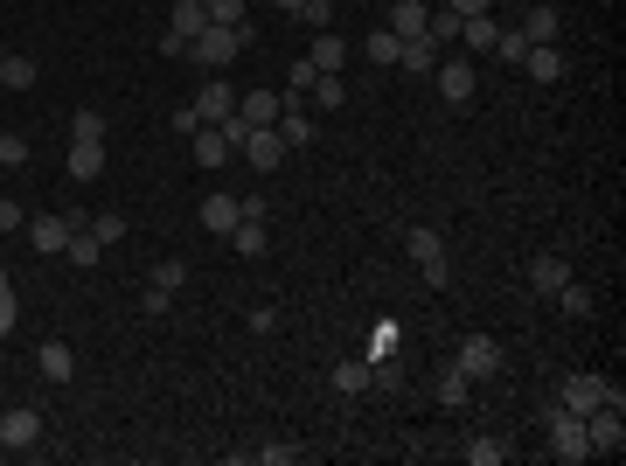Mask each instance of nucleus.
Wrapping results in <instances>:
<instances>
[{
	"mask_svg": "<svg viewBox=\"0 0 626 466\" xmlns=\"http://www.w3.org/2000/svg\"><path fill=\"white\" fill-rule=\"evenodd\" d=\"M564 279H571V265H564V258H550V251H543V258H529V293H536V300H557V293H564Z\"/></svg>",
	"mask_w": 626,
	"mask_h": 466,
	"instance_id": "11",
	"label": "nucleus"
},
{
	"mask_svg": "<svg viewBox=\"0 0 626 466\" xmlns=\"http://www.w3.org/2000/svg\"><path fill=\"white\" fill-rule=\"evenodd\" d=\"M362 56H369V63H383V70H390V63H397V56H404V42H397V35H390V28H376V35H369V49H362Z\"/></svg>",
	"mask_w": 626,
	"mask_h": 466,
	"instance_id": "29",
	"label": "nucleus"
},
{
	"mask_svg": "<svg viewBox=\"0 0 626 466\" xmlns=\"http://www.w3.org/2000/svg\"><path fill=\"white\" fill-rule=\"evenodd\" d=\"M425 35H432L439 49H453V42H460V14H453V7H432V14H425Z\"/></svg>",
	"mask_w": 626,
	"mask_h": 466,
	"instance_id": "28",
	"label": "nucleus"
},
{
	"mask_svg": "<svg viewBox=\"0 0 626 466\" xmlns=\"http://www.w3.org/2000/svg\"><path fill=\"white\" fill-rule=\"evenodd\" d=\"M522 70L536 77V84H564V56H557V42H529V56H522Z\"/></svg>",
	"mask_w": 626,
	"mask_h": 466,
	"instance_id": "13",
	"label": "nucleus"
},
{
	"mask_svg": "<svg viewBox=\"0 0 626 466\" xmlns=\"http://www.w3.org/2000/svg\"><path fill=\"white\" fill-rule=\"evenodd\" d=\"M425 14H432V7H418V0H397V7H390V35H397V42L425 35Z\"/></svg>",
	"mask_w": 626,
	"mask_h": 466,
	"instance_id": "22",
	"label": "nucleus"
},
{
	"mask_svg": "<svg viewBox=\"0 0 626 466\" xmlns=\"http://www.w3.org/2000/svg\"><path fill=\"white\" fill-rule=\"evenodd\" d=\"M28 160V140L21 133H0V167H21Z\"/></svg>",
	"mask_w": 626,
	"mask_h": 466,
	"instance_id": "42",
	"label": "nucleus"
},
{
	"mask_svg": "<svg viewBox=\"0 0 626 466\" xmlns=\"http://www.w3.org/2000/svg\"><path fill=\"white\" fill-rule=\"evenodd\" d=\"M7 230H21V202H7V195H0V237H7Z\"/></svg>",
	"mask_w": 626,
	"mask_h": 466,
	"instance_id": "46",
	"label": "nucleus"
},
{
	"mask_svg": "<svg viewBox=\"0 0 626 466\" xmlns=\"http://www.w3.org/2000/svg\"><path fill=\"white\" fill-rule=\"evenodd\" d=\"M404 251L418 258V279H425L432 293L453 286V258H446V237H439L432 223H411V230H404Z\"/></svg>",
	"mask_w": 626,
	"mask_h": 466,
	"instance_id": "1",
	"label": "nucleus"
},
{
	"mask_svg": "<svg viewBox=\"0 0 626 466\" xmlns=\"http://www.w3.org/2000/svg\"><path fill=\"white\" fill-rule=\"evenodd\" d=\"M35 77H42L35 56H14V49L0 56V84H7V91H35Z\"/></svg>",
	"mask_w": 626,
	"mask_h": 466,
	"instance_id": "24",
	"label": "nucleus"
},
{
	"mask_svg": "<svg viewBox=\"0 0 626 466\" xmlns=\"http://www.w3.org/2000/svg\"><path fill=\"white\" fill-rule=\"evenodd\" d=\"M313 105H320V112H341V98H348V91H341V77H313V91H307Z\"/></svg>",
	"mask_w": 626,
	"mask_h": 466,
	"instance_id": "35",
	"label": "nucleus"
},
{
	"mask_svg": "<svg viewBox=\"0 0 626 466\" xmlns=\"http://www.w3.org/2000/svg\"><path fill=\"white\" fill-rule=\"evenodd\" d=\"M557 300H564V313H571V320H585V313H592V293H585L578 279H564V293H557Z\"/></svg>",
	"mask_w": 626,
	"mask_h": 466,
	"instance_id": "38",
	"label": "nucleus"
},
{
	"mask_svg": "<svg viewBox=\"0 0 626 466\" xmlns=\"http://www.w3.org/2000/svg\"><path fill=\"white\" fill-rule=\"evenodd\" d=\"M63 258H70V265H84V272H91V265L105 258V244L91 237V223H84V230H70V244H63Z\"/></svg>",
	"mask_w": 626,
	"mask_h": 466,
	"instance_id": "26",
	"label": "nucleus"
},
{
	"mask_svg": "<svg viewBox=\"0 0 626 466\" xmlns=\"http://www.w3.org/2000/svg\"><path fill=\"white\" fill-rule=\"evenodd\" d=\"M467 460L473 466H501L508 460V446H501V439H467Z\"/></svg>",
	"mask_w": 626,
	"mask_h": 466,
	"instance_id": "37",
	"label": "nucleus"
},
{
	"mask_svg": "<svg viewBox=\"0 0 626 466\" xmlns=\"http://www.w3.org/2000/svg\"><path fill=\"white\" fill-rule=\"evenodd\" d=\"M195 216H202V230H216V237H230L244 209H237V195H223V188H216V195H202V209H195Z\"/></svg>",
	"mask_w": 626,
	"mask_h": 466,
	"instance_id": "15",
	"label": "nucleus"
},
{
	"mask_svg": "<svg viewBox=\"0 0 626 466\" xmlns=\"http://www.w3.org/2000/svg\"><path fill=\"white\" fill-rule=\"evenodd\" d=\"M237 154L251 160V167H279V154H286V140H279V126H251Z\"/></svg>",
	"mask_w": 626,
	"mask_h": 466,
	"instance_id": "12",
	"label": "nucleus"
},
{
	"mask_svg": "<svg viewBox=\"0 0 626 466\" xmlns=\"http://www.w3.org/2000/svg\"><path fill=\"white\" fill-rule=\"evenodd\" d=\"M313 77H320V70H313L307 56H300V63H293V91H286V98H307V91H313Z\"/></svg>",
	"mask_w": 626,
	"mask_h": 466,
	"instance_id": "43",
	"label": "nucleus"
},
{
	"mask_svg": "<svg viewBox=\"0 0 626 466\" xmlns=\"http://www.w3.org/2000/svg\"><path fill=\"white\" fill-rule=\"evenodd\" d=\"M230 244H237L244 258H265V244H272V230H265V223H251V216H237V230H230Z\"/></svg>",
	"mask_w": 626,
	"mask_h": 466,
	"instance_id": "25",
	"label": "nucleus"
},
{
	"mask_svg": "<svg viewBox=\"0 0 626 466\" xmlns=\"http://www.w3.org/2000/svg\"><path fill=\"white\" fill-rule=\"evenodd\" d=\"M84 223H91L98 244H119V237H126V216H84Z\"/></svg>",
	"mask_w": 626,
	"mask_h": 466,
	"instance_id": "39",
	"label": "nucleus"
},
{
	"mask_svg": "<svg viewBox=\"0 0 626 466\" xmlns=\"http://www.w3.org/2000/svg\"><path fill=\"white\" fill-rule=\"evenodd\" d=\"M522 35H529V42H557V7H550V0L522 7Z\"/></svg>",
	"mask_w": 626,
	"mask_h": 466,
	"instance_id": "23",
	"label": "nucleus"
},
{
	"mask_svg": "<svg viewBox=\"0 0 626 466\" xmlns=\"http://www.w3.org/2000/svg\"><path fill=\"white\" fill-rule=\"evenodd\" d=\"M494 35H501L494 14H467V21H460V42H467V49H494Z\"/></svg>",
	"mask_w": 626,
	"mask_h": 466,
	"instance_id": "27",
	"label": "nucleus"
},
{
	"mask_svg": "<svg viewBox=\"0 0 626 466\" xmlns=\"http://www.w3.org/2000/svg\"><path fill=\"white\" fill-rule=\"evenodd\" d=\"M230 112H237V91H230L223 77H209V84L195 91V119H202V126H223Z\"/></svg>",
	"mask_w": 626,
	"mask_h": 466,
	"instance_id": "9",
	"label": "nucleus"
},
{
	"mask_svg": "<svg viewBox=\"0 0 626 466\" xmlns=\"http://www.w3.org/2000/svg\"><path fill=\"white\" fill-rule=\"evenodd\" d=\"M188 140H195V160H202V167H223V160L237 154V147H230V140H223V133H216V126H195V133H188Z\"/></svg>",
	"mask_w": 626,
	"mask_h": 466,
	"instance_id": "20",
	"label": "nucleus"
},
{
	"mask_svg": "<svg viewBox=\"0 0 626 466\" xmlns=\"http://www.w3.org/2000/svg\"><path fill=\"white\" fill-rule=\"evenodd\" d=\"M585 439H592V453H620V446H626V411H620V404L585 411Z\"/></svg>",
	"mask_w": 626,
	"mask_h": 466,
	"instance_id": "6",
	"label": "nucleus"
},
{
	"mask_svg": "<svg viewBox=\"0 0 626 466\" xmlns=\"http://www.w3.org/2000/svg\"><path fill=\"white\" fill-rule=\"evenodd\" d=\"M77 223H84V216H42V223H28V244H35L42 258H63V244H70Z\"/></svg>",
	"mask_w": 626,
	"mask_h": 466,
	"instance_id": "10",
	"label": "nucleus"
},
{
	"mask_svg": "<svg viewBox=\"0 0 626 466\" xmlns=\"http://www.w3.org/2000/svg\"><path fill=\"white\" fill-rule=\"evenodd\" d=\"M307 63L320 70V77H341V63H348V42H341L334 28H320V42L307 49Z\"/></svg>",
	"mask_w": 626,
	"mask_h": 466,
	"instance_id": "16",
	"label": "nucleus"
},
{
	"mask_svg": "<svg viewBox=\"0 0 626 466\" xmlns=\"http://www.w3.org/2000/svg\"><path fill=\"white\" fill-rule=\"evenodd\" d=\"M0 334H14V286H7V272H0Z\"/></svg>",
	"mask_w": 626,
	"mask_h": 466,
	"instance_id": "44",
	"label": "nucleus"
},
{
	"mask_svg": "<svg viewBox=\"0 0 626 466\" xmlns=\"http://www.w3.org/2000/svg\"><path fill=\"white\" fill-rule=\"evenodd\" d=\"M432 77H439L446 105H467V98H473V84H480V77H473V63H467V56H453V49L439 56V70H432Z\"/></svg>",
	"mask_w": 626,
	"mask_h": 466,
	"instance_id": "7",
	"label": "nucleus"
},
{
	"mask_svg": "<svg viewBox=\"0 0 626 466\" xmlns=\"http://www.w3.org/2000/svg\"><path fill=\"white\" fill-rule=\"evenodd\" d=\"M300 21H313V28H334V7H327V0H307V7H300Z\"/></svg>",
	"mask_w": 626,
	"mask_h": 466,
	"instance_id": "45",
	"label": "nucleus"
},
{
	"mask_svg": "<svg viewBox=\"0 0 626 466\" xmlns=\"http://www.w3.org/2000/svg\"><path fill=\"white\" fill-rule=\"evenodd\" d=\"M300 460V446H286V439H272V446H258V466H293Z\"/></svg>",
	"mask_w": 626,
	"mask_h": 466,
	"instance_id": "41",
	"label": "nucleus"
},
{
	"mask_svg": "<svg viewBox=\"0 0 626 466\" xmlns=\"http://www.w3.org/2000/svg\"><path fill=\"white\" fill-rule=\"evenodd\" d=\"M453 369H460L467 383H487V376H501V341H494V334H467Z\"/></svg>",
	"mask_w": 626,
	"mask_h": 466,
	"instance_id": "5",
	"label": "nucleus"
},
{
	"mask_svg": "<svg viewBox=\"0 0 626 466\" xmlns=\"http://www.w3.org/2000/svg\"><path fill=\"white\" fill-rule=\"evenodd\" d=\"M467 397H473V383L460 376V369H446V376H439V404H446V411H460Z\"/></svg>",
	"mask_w": 626,
	"mask_h": 466,
	"instance_id": "32",
	"label": "nucleus"
},
{
	"mask_svg": "<svg viewBox=\"0 0 626 466\" xmlns=\"http://www.w3.org/2000/svg\"><path fill=\"white\" fill-rule=\"evenodd\" d=\"M550 453H557V460H592L585 418H578V411H564V404H550Z\"/></svg>",
	"mask_w": 626,
	"mask_h": 466,
	"instance_id": "4",
	"label": "nucleus"
},
{
	"mask_svg": "<svg viewBox=\"0 0 626 466\" xmlns=\"http://www.w3.org/2000/svg\"><path fill=\"white\" fill-rule=\"evenodd\" d=\"M397 355V320H376L369 327V362H390Z\"/></svg>",
	"mask_w": 626,
	"mask_h": 466,
	"instance_id": "30",
	"label": "nucleus"
},
{
	"mask_svg": "<svg viewBox=\"0 0 626 466\" xmlns=\"http://www.w3.org/2000/svg\"><path fill=\"white\" fill-rule=\"evenodd\" d=\"M522 7H536V0H522Z\"/></svg>",
	"mask_w": 626,
	"mask_h": 466,
	"instance_id": "49",
	"label": "nucleus"
},
{
	"mask_svg": "<svg viewBox=\"0 0 626 466\" xmlns=\"http://www.w3.org/2000/svg\"><path fill=\"white\" fill-rule=\"evenodd\" d=\"M334 390H341V397H362V390H369V362H341V369H334Z\"/></svg>",
	"mask_w": 626,
	"mask_h": 466,
	"instance_id": "31",
	"label": "nucleus"
},
{
	"mask_svg": "<svg viewBox=\"0 0 626 466\" xmlns=\"http://www.w3.org/2000/svg\"><path fill=\"white\" fill-rule=\"evenodd\" d=\"M279 112H286L279 91H244V98H237V119H244V126H279Z\"/></svg>",
	"mask_w": 626,
	"mask_h": 466,
	"instance_id": "14",
	"label": "nucleus"
},
{
	"mask_svg": "<svg viewBox=\"0 0 626 466\" xmlns=\"http://www.w3.org/2000/svg\"><path fill=\"white\" fill-rule=\"evenodd\" d=\"M202 7H209L216 28H237V21H244V0H202Z\"/></svg>",
	"mask_w": 626,
	"mask_h": 466,
	"instance_id": "40",
	"label": "nucleus"
},
{
	"mask_svg": "<svg viewBox=\"0 0 626 466\" xmlns=\"http://www.w3.org/2000/svg\"><path fill=\"white\" fill-rule=\"evenodd\" d=\"M35 362H42V376H49V383H70V376H77L70 341H42V355H35Z\"/></svg>",
	"mask_w": 626,
	"mask_h": 466,
	"instance_id": "19",
	"label": "nucleus"
},
{
	"mask_svg": "<svg viewBox=\"0 0 626 466\" xmlns=\"http://www.w3.org/2000/svg\"><path fill=\"white\" fill-rule=\"evenodd\" d=\"M209 28V7L202 0H174V14H167V35H181V42H195Z\"/></svg>",
	"mask_w": 626,
	"mask_h": 466,
	"instance_id": "18",
	"label": "nucleus"
},
{
	"mask_svg": "<svg viewBox=\"0 0 626 466\" xmlns=\"http://www.w3.org/2000/svg\"><path fill=\"white\" fill-rule=\"evenodd\" d=\"M181 279H188V265H181V258H160V265H154V293H167V300L181 293Z\"/></svg>",
	"mask_w": 626,
	"mask_h": 466,
	"instance_id": "33",
	"label": "nucleus"
},
{
	"mask_svg": "<svg viewBox=\"0 0 626 466\" xmlns=\"http://www.w3.org/2000/svg\"><path fill=\"white\" fill-rule=\"evenodd\" d=\"M494 49H501V63H522V56H529V35H522V28H501Z\"/></svg>",
	"mask_w": 626,
	"mask_h": 466,
	"instance_id": "36",
	"label": "nucleus"
},
{
	"mask_svg": "<svg viewBox=\"0 0 626 466\" xmlns=\"http://www.w3.org/2000/svg\"><path fill=\"white\" fill-rule=\"evenodd\" d=\"M439 56H446V49H439V42H432V35H411V42H404V56H397V63H404V70H411V77H432V70H439Z\"/></svg>",
	"mask_w": 626,
	"mask_h": 466,
	"instance_id": "17",
	"label": "nucleus"
},
{
	"mask_svg": "<svg viewBox=\"0 0 626 466\" xmlns=\"http://www.w3.org/2000/svg\"><path fill=\"white\" fill-rule=\"evenodd\" d=\"M35 439H42V411H28V404L21 411H0V446L7 453H28Z\"/></svg>",
	"mask_w": 626,
	"mask_h": 466,
	"instance_id": "8",
	"label": "nucleus"
},
{
	"mask_svg": "<svg viewBox=\"0 0 626 466\" xmlns=\"http://www.w3.org/2000/svg\"><path fill=\"white\" fill-rule=\"evenodd\" d=\"M237 49H251V21H237V28H216V21H209V28L188 42V63H202V70H230Z\"/></svg>",
	"mask_w": 626,
	"mask_h": 466,
	"instance_id": "2",
	"label": "nucleus"
},
{
	"mask_svg": "<svg viewBox=\"0 0 626 466\" xmlns=\"http://www.w3.org/2000/svg\"><path fill=\"white\" fill-rule=\"evenodd\" d=\"M446 7H453V14H460V21H467V14H487V7H494V0H446Z\"/></svg>",
	"mask_w": 626,
	"mask_h": 466,
	"instance_id": "47",
	"label": "nucleus"
},
{
	"mask_svg": "<svg viewBox=\"0 0 626 466\" xmlns=\"http://www.w3.org/2000/svg\"><path fill=\"white\" fill-rule=\"evenodd\" d=\"M70 174H77V181L105 174V140H70Z\"/></svg>",
	"mask_w": 626,
	"mask_h": 466,
	"instance_id": "21",
	"label": "nucleus"
},
{
	"mask_svg": "<svg viewBox=\"0 0 626 466\" xmlns=\"http://www.w3.org/2000/svg\"><path fill=\"white\" fill-rule=\"evenodd\" d=\"M327 7H334V0H327Z\"/></svg>",
	"mask_w": 626,
	"mask_h": 466,
	"instance_id": "50",
	"label": "nucleus"
},
{
	"mask_svg": "<svg viewBox=\"0 0 626 466\" xmlns=\"http://www.w3.org/2000/svg\"><path fill=\"white\" fill-rule=\"evenodd\" d=\"M279 7H286V14H300V7H307V0H279Z\"/></svg>",
	"mask_w": 626,
	"mask_h": 466,
	"instance_id": "48",
	"label": "nucleus"
},
{
	"mask_svg": "<svg viewBox=\"0 0 626 466\" xmlns=\"http://www.w3.org/2000/svg\"><path fill=\"white\" fill-rule=\"evenodd\" d=\"M70 140H105V112H70Z\"/></svg>",
	"mask_w": 626,
	"mask_h": 466,
	"instance_id": "34",
	"label": "nucleus"
},
{
	"mask_svg": "<svg viewBox=\"0 0 626 466\" xmlns=\"http://www.w3.org/2000/svg\"><path fill=\"white\" fill-rule=\"evenodd\" d=\"M557 404H564V411H578V418H585V411H599V404H620V411H626V390H613V383H606V376H592V369H578V376H564Z\"/></svg>",
	"mask_w": 626,
	"mask_h": 466,
	"instance_id": "3",
	"label": "nucleus"
}]
</instances>
